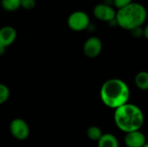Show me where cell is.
I'll use <instances>...</instances> for the list:
<instances>
[{
    "label": "cell",
    "mask_w": 148,
    "mask_h": 147,
    "mask_svg": "<svg viewBox=\"0 0 148 147\" xmlns=\"http://www.w3.org/2000/svg\"><path fill=\"white\" fill-rule=\"evenodd\" d=\"M100 97L103 104L113 109H116L128 103L130 90L127 84L117 78L105 81L100 90Z\"/></svg>",
    "instance_id": "1"
},
{
    "label": "cell",
    "mask_w": 148,
    "mask_h": 147,
    "mask_svg": "<svg viewBox=\"0 0 148 147\" xmlns=\"http://www.w3.org/2000/svg\"><path fill=\"white\" fill-rule=\"evenodd\" d=\"M114 120L116 126L124 133L140 130L144 124L142 110L136 105L126 103L115 109Z\"/></svg>",
    "instance_id": "2"
},
{
    "label": "cell",
    "mask_w": 148,
    "mask_h": 147,
    "mask_svg": "<svg viewBox=\"0 0 148 147\" xmlns=\"http://www.w3.org/2000/svg\"><path fill=\"white\" fill-rule=\"evenodd\" d=\"M147 18V11L146 7L137 2H133L126 7L117 10L115 15L117 25L127 30L141 27L146 23Z\"/></svg>",
    "instance_id": "3"
},
{
    "label": "cell",
    "mask_w": 148,
    "mask_h": 147,
    "mask_svg": "<svg viewBox=\"0 0 148 147\" xmlns=\"http://www.w3.org/2000/svg\"><path fill=\"white\" fill-rule=\"evenodd\" d=\"M90 23L89 16L83 10H75L72 12L67 20L69 28L75 32L86 30Z\"/></svg>",
    "instance_id": "4"
},
{
    "label": "cell",
    "mask_w": 148,
    "mask_h": 147,
    "mask_svg": "<svg viewBox=\"0 0 148 147\" xmlns=\"http://www.w3.org/2000/svg\"><path fill=\"white\" fill-rule=\"evenodd\" d=\"M10 134L19 141L25 140L29 136V127L25 120L20 118H16L10 124Z\"/></svg>",
    "instance_id": "5"
},
{
    "label": "cell",
    "mask_w": 148,
    "mask_h": 147,
    "mask_svg": "<svg viewBox=\"0 0 148 147\" xmlns=\"http://www.w3.org/2000/svg\"><path fill=\"white\" fill-rule=\"evenodd\" d=\"M93 15L99 21L109 23L110 21L115 18L116 10L112 5H108L104 3H100L94 7Z\"/></svg>",
    "instance_id": "6"
},
{
    "label": "cell",
    "mask_w": 148,
    "mask_h": 147,
    "mask_svg": "<svg viewBox=\"0 0 148 147\" xmlns=\"http://www.w3.org/2000/svg\"><path fill=\"white\" fill-rule=\"evenodd\" d=\"M102 50V42L97 36H90L83 44V53L88 58H96Z\"/></svg>",
    "instance_id": "7"
},
{
    "label": "cell",
    "mask_w": 148,
    "mask_h": 147,
    "mask_svg": "<svg viewBox=\"0 0 148 147\" xmlns=\"http://www.w3.org/2000/svg\"><path fill=\"white\" fill-rule=\"evenodd\" d=\"M124 143L126 147H143L147 144L145 134L140 130L127 133Z\"/></svg>",
    "instance_id": "8"
},
{
    "label": "cell",
    "mask_w": 148,
    "mask_h": 147,
    "mask_svg": "<svg viewBox=\"0 0 148 147\" xmlns=\"http://www.w3.org/2000/svg\"><path fill=\"white\" fill-rule=\"evenodd\" d=\"M17 32L12 26L7 25L0 29V47L6 49L16 39Z\"/></svg>",
    "instance_id": "9"
},
{
    "label": "cell",
    "mask_w": 148,
    "mask_h": 147,
    "mask_svg": "<svg viewBox=\"0 0 148 147\" xmlns=\"http://www.w3.org/2000/svg\"><path fill=\"white\" fill-rule=\"evenodd\" d=\"M98 147H119L117 138L111 133H105L97 141Z\"/></svg>",
    "instance_id": "10"
},
{
    "label": "cell",
    "mask_w": 148,
    "mask_h": 147,
    "mask_svg": "<svg viewBox=\"0 0 148 147\" xmlns=\"http://www.w3.org/2000/svg\"><path fill=\"white\" fill-rule=\"evenodd\" d=\"M136 87L143 91L148 89V73L146 71L139 72L134 79Z\"/></svg>",
    "instance_id": "11"
},
{
    "label": "cell",
    "mask_w": 148,
    "mask_h": 147,
    "mask_svg": "<svg viewBox=\"0 0 148 147\" xmlns=\"http://www.w3.org/2000/svg\"><path fill=\"white\" fill-rule=\"evenodd\" d=\"M21 0H1V7L7 12H14L20 8Z\"/></svg>",
    "instance_id": "12"
},
{
    "label": "cell",
    "mask_w": 148,
    "mask_h": 147,
    "mask_svg": "<svg viewBox=\"0 0 148 147\" xmlns=\"http://www.w3.org/2000/svg\"><path fill=\"white\" fill-rule=\"evenodd\" d=\"M102 134L103 133H102L101 129L96 126H90L87 131V135H88V139L93 141H98L100 139V138L102 136Z\"/></svg>",
    "instance_id": "13"
},
{
    "label": "cell",
    "mask_w": 148,
    "mask_h": 147,
    "mask_svg": "<svg viewBox=\"0 0 148 147\" xmlns=\"http://www.w3.org/2000/svg\"><path fill=\"white\" fill-rule=\"evenodd\" d=\"M10 95V88L3 83H0V105L8 101Z\"/></svg>",
    "instance_id": "14"
},
{
    "label": "cell",
    "mask_w": 148,
    "mask_h": 147,
    "mask_svg": "<svg viewBox=\"0 0 148 147\" xmlns=\"http://www.w3.org/2000/svg\"><path fill=\"white\" fill-rule=\"evenodd\" d=\"M36 0H21L20 8H23L26 10H30L36 7Z\"/></svg>",
    "instance_id": "15"
},
{
    "label": "cell",
    "mask_w": 148,
    "mask_h": 147,
    "mask_svg": "<svg viewBox=\"0 0 148 147\" xmlns=\"http://www.w3.org/2000/svg\"><path fill=\"white\" fill-rule=\"evenodd\" d=\"M133 2H134L133 0H113V5L117 10H120V9L124 8L127 5L130 4Z\"/></svg>",
    "instance_id": "16"
},
{
    "label": "cell",
    "mask_w": 148,
    "mask_h": 147,
    "mask_svg": "<svg viewBox=\"0 0 148 147\" xmlns=\"http://www.w3.org/2000/svg\"><path fill=\"white\" fill-rule=\"evenodd\" d=\"M143 29H144V28L141 26V27H137V28H135V29H132L130 31H131V33H132V35L134 36L140 37V36H143Z\"/></svg>",
    "instance_id": "17"
},
{
    "label": "cell",
    "mask_w": 148,
    "mask_h": 147,
    "mask_svg": "<svg viewBox=\"0 0 148 147\" xmlns=\"http://www.w3.org/2000/svg\"><path fill=\"white\" fill-rule=\"evenodd\" d=\"M143 36H144L146 39H147L148 38V27L147 26H146V27L144 28V29H143Z\"/></svg>",
    "instance_id": "18"
},
{
    "label": "cell",
    "mask_w": 148,
    "mask_h": 147,
    "mask_svg": "<svg viewBox=\"0 0 148 147\" xmlns=\"http://www.w3.org/2000/svg\"><path fill=\"white\" fill-rule=\"evenodd\" d=\"M4 52H5V49L0 47V55H3L4 54Z\"/></svg>",
    "instance_id": "19"
},
{
    "label": "cell",
    "mask_w": 148,
    "mask_h": 147,
    "mask_svg": "<svg viewBox=\"0 0 148 147\" xmlns=\"http://www.w3.org/2000/svg\"><path fill=\"white\" fill-rule=\"evenodd\" d=\"M143 147H148V145H147H147H146L145 146H143Z\"/></svg>",
    "instance_id": "20"
},
{
    "label": "cell",
    "mask_w": 148,
    "mask_h": 147,
    "mask_svg": "<svg viewBox=\"0 0 148 147\" xmlns=\"http://www.w3.org/2000/svg\"><path fill=\"white\" fill-rule=\"evenodd\" d=\"M125 147H126V146H125Z\"/></svg>",
    "instance_id": "21"
}]
</instances>
